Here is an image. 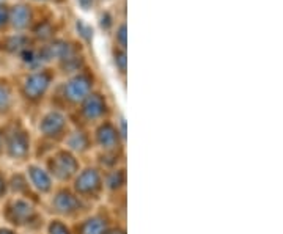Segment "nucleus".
Wrapping results in <instances>:
<instances>
[{
    "mask_svg": "<svg viewBox=\"0 0 283 234\" xmlns=\"http://www.w3.org/2000/svg\"><path fill=\"white\" fill-rule=\"evenodd\" d=\"M94 206L83 201L70 186H55L46 198L41 200V209L52 219H60L68 223L79 220L90 212Z\"/></svg>",
    "mask_w": 283,
    "mask_h": 234,
    "instance_id": "f257e3e1",
    "label": "nucleus"
},
{
    "mask_svg": "<svg viewBox=\"0 0 283 234\" xmlns=\"http://www.w3.org/2000/svg\"><path fill=\"white\" fill-rule=\"evenodd\" d=\"M5 219L6 222L16 228L24 230H42L44 228V212L41 209V203L30 200V198L24 196H11L5 206Z\"/></svg>",
    "mask_w": 283,
    "mask_h": 234,
    "instance_id": "f03ea898",
    "label": "nucleus"
},
{
    "mask_svg": "<svg viewBox=\"0 0 283 234\" xmlns=\"http://www.w3.org/2000/svg\"><path fill=\"white\" fill-rule=\"evenodd\" d=\"M68 186H70L83 201H87L91 206L101 204L106 196L102 170H99L94 163L82 165L81 170L77 171V175L73 178V181Z\"/></svg>",
    "mask_w": 283,
    "mask_h": 234,
    "instance_id": "7ed1b4c3",
    "label": "nucleus"
},
{
    "mask_svg": "<svg viewBox=\"0 0 283 234\" xmlns=\"http://www.w3.org/2000/svg\"><path fill=\"white\" fill-rule=\"evenodd\" d=\"M46 167L49 175L52 176L57 186H68L77 175V171L83 165L82 159L77 157L76 154L70 153L68 150L57 146L50 153H47L44 157L40 160Z\"/></svg>",
    "mask_w": 283,
    "mask_h": 234,
    "instance_id": "20e7f679",
    "label": "nucleus"
},
{
    "mask_svg": "<svg viewBox=\"0 0 283 234\" xmlns=\"http://www.w3.org/2000/svg\"><path fill=\"white\" fill-rule=\"evenodd\" d=\"M71 129L70 118L63 110L50 109L46 114H42L38 121V135L42 143H46L49 148L60 146L65 135Z\"/></svg>",
    "mask_w": 283,
    "mask_h": 234,
    "instance_id": "39448f33",
    "label": "nucleus"
},
{
    "mask_svg": "<svg viewBox=\"0 0 283 234\" xmlns=\"http://www.w3.org/2000/svg\"><path fill=\"white\" fill-rule=\"evenodd\" d=\"M117 225L114 214L109 207L94 206L79 220L71 223L73 234H107Z\"/></svg>",
    "mask_w": 283,
    "mask_h": 234,
    "instance_id": "423d86ee",
    "label": "nucleus"
},
{
    "mask_svg": "<svg viewBox=\"0 0 283 234\" xmlns=\"http://www.w3.org/2000/svg\"><path fill=\"white\" fill-rule=\"evenodd\" d=\"M3 154L14 162H30L33 156V143L27 129L14 126L3 134Z\"/></svg>",
    "mask_w": 283,
    "mask_h": 234,
    "instance_id": "0eeeda50",
    "label": "nucleus"
},
{
    "mask_svg": "<svg viewBox=\"0 0 283 234\" xmlns=\"http://www.w3.org/2000/svg\"><path fill=\"white\" fill-rule=\"evenodd\" d=\"M79 114L83 121V124H81V127H85V126L94 127L96 124H99L101 121L107 119L109 106H107L106 98L102 96L101 93L91 91L88 96L79 104Z\"/></svg>",
    "mask_w": 283,
    "mask_h": 234,
    "instance_id": "6e6552de",
    "label": "nucleus"
},
{
    "mask_svg": "<svg viewBox=\"0 0 283 234\" xmlns=\"http://www.w3.org/2000/svg\"><path fill=\"white\" fill-rule=\"evenodd\" d=\"M24 173H25V176H27V181H29L32 190L35 192V195L40 198V200L46 198L57 186L52 176H50L49 171L46 170V167L42 165L40 160L27 162Z\"/></svg>",
    "mask_w": 283,
    "mask_h": 234,
    "instance_id": "1a4fd4ad",
    "label": "nucleus"
},
{
    "mask_svg": "<svg viewBox=\"0 0 283 234\" xmlns=\"http://www.w3.org/2000/svg\"><path fill=\"white\" fill-rule=\"evenodd\" d=\"M60 146L70 153L76 154L77 157H87L91 156L93 153V140H91V132L87 127H81V126H71V129L68 131L65 135L63 142L60 143Z\"/></svg>",
    "mask_w": 283,
    "mask_h": 234,
    "instance_id": "9d476101",
    "label": "nucleus"
},
{
    "mask_svg": "<svg viewBox=\"0 0 283 234\" xmlns=\"http://www.w3.org/2000/svg\"><path fill=\"white\" fill-rule=\"evenodd\" d=\"M93 91V79L87 74H76L63 86V99L73 106L79 104Z\"/></svg>",
    "mask_w": 283,
    "mask_h": 234,
    "instance_id": "9b49d317",
    "label": "nucleus"
},
{
    "mask_svg": "<svg viewBox=\"0 0 283 234\" xmlns=\"http://www.w3.org/2000/svg\"><path fill=\"white\" fill-rule=\"evenodd\" d=\"M50 86V76L46 71H37L24 80V94L30 101H38L47 93Z\"/></svg>",
    "mask_w": 283,
    "mask_h": 234,
    "instance_id": "f8f14e48",
    "label": "nucleus"
},
{
    "mask_svg": "<svg viewBox=\"0 0 283 234\" xmlns=\"http://www.w3.org/2000/svg\"><path fill=\"white\" fill-rule=\"evenodd\" d=\"M102 179H104V192L106 195H120L126 189V167L118 165L102 171Z\"/></svg>",
    "mask_w": 283,
    "mask_h": 234,
    "instance_id": "ddd939ff",
    "label": "nucleus"
},
{
    "mask_svg": "<svg viewBox=\"0 0 283 234\" xmlns=\"http://www.w3.org/2000/svg\"><path fill=\"white\" fill-rule=\"evenodd\" d=\"M42 230H44V234H73L71 223L60 219H52V217H49V220H46Z\"/></svg>",
    "mask_w": 283,
    "mask_h": 234,
    "instance_id": "4468645a",
    "label": "nucleus"
},
{
    "mask_svg": "<svg viewBox=\"0 0 283 234\" xmlns=\"http://www.w3.org/2000/svg\"><path fill=\"white\" fill-rule=\"evenodd\" d=\"M13 104V93L11 88L5 83H0V114L10 110Z\"/></svg>",
    "mask_w": 283,
    "mask_h": 234,
    "instance_id": "2eb2a0df",
    "label": "nucleus"
},
{
    "mask_svg": "<svg viewBox=\"0 0 283 234\" xmlns=\"http://www.w3.org/2000/svg\"><path fill=\"white\" fill-rule=\"evenodd\" d=\"M29 11L25 6H16L14 11H13V24L16 25V27H24L25 24H27L29 21Z\"/></svg>",
    "mask_w": 283,
    "mask_h": 234,
    "instance_id": "dca6fc26",
    "label": "nucleus"
},
{
    "mask_svg": "<svg viewBox=\"0 0 283 234\" xmlns=\"http://www.w3.org/2000/svg\"><path fill=\"white\" fill-rule=\"evenodd\" d=\"M8 194V181L5 179L3 175H0V200L5 198Z\"/></svg>",
    "mask_w": 283,
    "mask_h": 234,
    "instance_id": "f3484780",
    "label": "nucleus"
},
{
    "mask_svg": "<svg viewBox=\"0 0 283 234\" xmlns=\"http://www.w3.org/2000/svg\"><path fill=\"white\" fill-rule=\"evenodd\" d=\"M107 234H126V230H124V227H123V225H115V227L112 228V230H110Z\"/></svg>",
    "mask_w": 283,
    "mask_h": 234,
    "instance_id": "a211bd4d",
    "label": "nucleus"
},
{
    "mask_svg": "<svg viewBox=\"0 0 283 234\" xmlns=\"http://www.w3.org/2000/svg\"><path fill=\"white\" fill-rule=\"evenodd\" d=\"M0 234H18L14 228H0Z\"/></svg>",
    "mask_w": 283,
    "mask_h": 234,
    "instance_id": "6ab92c4d",
    "label": "nucleus"
},
{
    "mask_svg": "<svg viewBox=\"0 0 283 234\" xmlns=\"http://www.w3.org/2000/svg\"><path fill=\"white\" fill-rule=\"evenodd\" d=\"M3 154V132L0 131V156Z\"/></svg>",
    "mask_w": 283,
    "mask_h": 234,
    "instance_id": "aec40b11",
    "label": "nucleus"
},
{
    "mask_svg": "<svg viewBox=\"0 0 283 234\" xmlns=\"http://www.w3.org/2000/svg\"><path fill=\"white\" fill-rule=\"evenodd\" d=\"M5 16H6V13H5V10H3V6H0V24L5 21Z\"/></svg>",
    "mask_w": 283,
    "mask_h": 234,
    "instance_id": "412c9836",
    "label": "nucleus"
}]
</instances>
